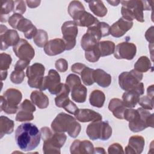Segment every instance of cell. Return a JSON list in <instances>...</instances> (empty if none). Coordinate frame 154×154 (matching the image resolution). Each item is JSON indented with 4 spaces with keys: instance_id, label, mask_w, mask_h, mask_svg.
<instances>
[{
    "instance_id": "6da1fadb",
    "label": "cell",
    "mask_w": 154,
    "mask_h": 154,
    "mask_svg": "<svg viewBox=\"0 0 154 154\" xmlns=\"http://www.w3.org/2000/svg\"><path fill=\"white\" fill-rule=\"evenodd\" d=\"M40 131L31 123H22L15 131L16 144L20 149L24 152L36 148L40 142Z\"/></svg>"
},
{
    "instance_id": "7a4b0ae2",
    "label": "cell",
    "mask_w": 154,
    "mask_h": 154,
    "mask_svg": "<svg viewBox=\"0 0 154 154\" xmlns=\"http://www.w3.org/2000/svg\"><path fill=\"white\" fill-rule=\"evenodd\" d=\"M154 114L143 108L137 109L126 108L123 119L129 122V128L133 132H138L148 127L153 128Z\"/></svg>"
},
{
    "instance_id": "3957f363",
    "label": "cell",
    "mask_w": 154,
    "mask_h": 154,
    "mask_svg": "<svg viewBox=\"0 0 154 154\" xmlns=\"http://www.w3.org/2000/svg\"><path fill=\"white\" fill-rule=\"evenodd\" d=\"M51 126L53 132H67L72 138L77 137L81 129V125L73 117L63 112L59 113L55 117Z\"/></svg>"
},
{
    "instance_id": "277c9868",
    "label": "cell",
    "mask_w": 154,
    "mask_h": 154,
    "mask_svg": "<svg viewBox=\"0 0 154 154\" xmlns=\"http://www.w3.org/2000/svg\"><path fill=\"white\" fill-rule=\"evenodd\" d=\"M41 137L43 141V152L45 154L60 153V149L64 144L67 136L64 132H52L48 127L40 129Z\"/></svg>"
},
{
    "instance_id": "5b68a950",
    "label": "cell",
    "mask_w": 154,
    "mask_h": 154,
    "mask_svg": "<svg viewBox=\"0 0 154 154\" xmlns=\"http://www.w3.org/2000/svg\"><path fill=\"white\" fill-rule=\"evenodd\" d=\"M22 99L20 90L16 88H8L0 96L1 111L8 114H15L19 108V104Z\"/></svg>"
},
{
    "instance_id": "8992f818",
    "label": "cell",
    "mask_w": 154,
    "mask_h": 154,
    "mask_svg": "<svg viewBox=\"0 0 154 154\" xmlns=\"http://www.w3.org/2000/svg\"><path fill=\"white\" fill-rule=\"evenodd\" d=\"M122 6L121 13L122 17L129 21L136 19L138 22H144L143 1H121Z\"/></svg>"
},
{
    "instance_id": "52a82bcc",
    "label": "cell",
    "mask_w": 154,
    "mask_h": 154,
    "mask_svg": "<svg viewBox=\"0 0 154 154\" xmlns=\"http://www.w3.org/2000/svg\"><path fill=\"white\" fill-rule=\"evenodd\" d=\"M112 132V128L107 121L92 122L87 126L86 129L88 137L92 140H108L111 137Z\"/></svg>"
},
{
    "instance_id": "ba28073f",
    "label": "cell",
    "mask_w": 154,
    "mask_h": 154,
    "mask_svg": "<svg viewBox=\"0 0 154 154\" xmlns=\"http://www.w3.org/2000/svg\"><path fill=\"white\" fill-rule=\"evenodd\" d=\"M8 22L13 28L23 32L25 38L31 39L37 32V28L31 20L25 18L22 14L13 13L10 16Z\"/></svg>"
},
{
    "instance_id": "9c48e42d",
    "label": "cell",
    "mask_w": 154,
    "mask_h": 154,
    "mask_svg": "<svg viewBox=\"0 0 154 154\" xmlns=\"http://www.w3.org/2000/svg\"><path fill=\"white\" fill-rule=\"evenodd\" d=\"M45 71V66L38 63H34L27 67L26 75L28 78V84L30 87L40 89L44 78Z\"/></svg>"
},
{
    "instance_id": "30bf717a",
    "label": "cell",
    "mask_w": 154,
    "mask_h": 154,
    "mask_svg": "<svg viewBox=\"0 0 154 154\" xmlns=\"http://www.w3.org/2000/svg\"><path fill=\"white\" fill-rule=\"evenodd\" d=\"M70 91V90L69 86L66 84L62 83L60 92L56 94L57 96L55 98V103L57 106L63 108L69 113L75 115L79 108L75 103L69 99V94Z\"/></svg>"
},
{
    "instance_id": "8fae6325",
    "label": "cell",
    "mask_w": 154,
    "mask_h": 154,
    "mask_svg": "<svg viewBox=\"0 0 154 154\" xmlns=\"http://www.w3.org/2000/svg\"><path fill=\"white\" fill-rule=\"evenodd\" d=\"M143 77L142 73L135 69L130 72H123L119 76V84L120 88L125 91L135 88Z\"/></svg>"
},
{
    "instance_id": "7c38bea8",
    "label": "cell",
    "mask_w": 154,
    "mask_h": 154,
    "mask_svg": "<svg viewBox=\"0 0 154 154\" xmlns=\"http://www.w3.org/2000/svg\"><path fill=\"white\" fill-rule=\"evenodd\" d=\"M63 40L66 45V50L70 51L76 45V38L78 33V28L74 21L68 20L61 26Z\"/></svg>"
},
{
    "instance_id": "4fadbf2b",
    "label": "cell",
    "mask_w": 154,
    "mask_h": 154,
    "mask_svg": "<svg viewBox=\"0 0 154 154\" xmlns=\"http://www.w3.org/2000/svg\"><path fill=\"white\" fill-rule=\"evenodd\" d=\"M62 83L59 73L54 69H50L48 75L44 76L40 90L43 91L46 89L52 94H57L61 88Z\"/></svg>"
},
{
    "instance_id": "5bb4252c",
    "label": "cell",
    "mask_w": 154,
    "mask_h": 154,
    "mask_svg": "<svg viewBox=\"0 0 154 154\" xmlns=\"http://www.w3.org/2000/svg\"><path fill=\"white\" fill-rule=\"evenodd\" d=\"M1 50H6L9 46H15L20 40L18 32L15 29H9L1 24L0 26Z\"/></svg>"
},
{
    "instance_id": "9a60e30c",
    "label": "cell",
    "mask_w": 154,
    "mask_h": 154,
    "mask_svg": "<svg viewBox=\"0 0 154 154\" xmlns=\"http://www.w3.org/2000/svg\"><path fill=\"white\" fill-rule=\"evenodd\" d=\"M137 53V47L133 43L122 42L115 47L114 56L116 59L132 60Z\"/></svg>"
},
{
    "instance_id": "2e32d148",
    "label": "cell",
    "mask_w": 154,
    "mask_h": 154,
    "mask_svg": "<svg viewBox=\"0 0 154 154\" xmlns=\"http://www.w3.org/2000/svg\"><path fill=\"white\" fill-rule=\"evenodd\" d=\"M144 93V84L141 82L135 88L125 91L122 95V100L125 106L128 108H134L138 103L140 96Z\"/></svg>"
},
{
    "instance_id": "e0dca14e",
    "label": "cell",
    "mask_w": 154,
    "mask_h": 154,
    "mask_svg": "<svg viewBox=\"0 0 154 154\" xmlns=\"http://www.w3.org/2000/svg\"><path fill=\"white\" fill-rule=\"evenodd\" d=\"M15 55L20 59L30 61L35 55V51L32 46L23 38H20L19 42L13 47Z\"/></svg>"
},
{
    "instance_id": "ac0fdd59",
    "label": "cell",
    "mask_w": 154,
    "mask_h": 154,
    "mask_svg": "<svg viewBox=\"0 0 154 154\" xmlns=\"http://www.w3.org/2000/svg\"><path fill=\"white\" fill-rule=\"evenodd\" d=\"M36 110L34 104L28 99H25L19 106L16 120L17 122H28L34 119L33 112Z\"/></svg>"
},
{
    "instance_id": "d6986e66",
    "label": "cell",
    "mask_w": 154,
    "mask_h": 154,
    "mask_svg": "<svg viewBox=\"0 0 154 154\" xmlns=\"http://www.w3.org/2000/svg\"><path fill=\"white\" fill-rule=\"evenodd\" d=\"M133 26V22L125 19L122 17L110 26V34L116 38L122 37Z\"/></svg>"
},
{
    "instance_id": "ffe728a7",
    "label": "cell",
    "mask_w": 154,
    "mask_h": 154,
    "mask_svg": "<svg viewBox=\"0 0 154 154\" xmlns=\"http://www.w3.org/2000/svg\"><path fill=\"white\" fill-rule=\"evenodd\" d=\"M66 50L64 40L60 38H56L49 40L44 47V51L47 55L55 56L63 53Z\"/></svg>"
},
{
    "instance_id": "44dd1931",
    "label": "cell",
    "mask_w": 154,
    "mask_h": 154,
    "mask_svg": "<svg viewBox=\"0 0 154 154\" xmlns=\"http://www.w3.org/2000/svg\"><path fill=\"white\" fill-rule=\"evenodd\" d=\"M73 21L77 26L82 27H90L99 21L90 13L86 11L85 10L78 12L73 17Z\"/></svg>"
},
{
    "instance_id": "7402d4cb",
    "label": "cell",
    "mask_w": 154,
    "mask_h": 154,
    "mask_svg": "<svg viewBox=\"0 0 154 154\" xmlns=\"http://www.w3.org/2000/svg\"><path fill=\"white\" fill-rule=\"evenodd\" d=\"M94 149L93 144L88 140H75L70 147V152L72 154H91L94 153Z\"/></svg>"
},
{
    "instance_id": "603a6c76",
    "label": "cell",
    "mask_w": 154,
    "mask_h": 154,
    "mask_svg": "<svg viewBox=\"0 0 154 154\" xmlns=\"http://www.w3.org/2000/svg\"><path fill=\"white\" fill-rule=\"evenodd\" d=\"M144 144V138L142 136H132L129 139L128 145L125 147V153L127 154H140L143 152Z\"/></svg>"
},
{
    "instance_id": "cb8c5ba5",
    "label": "cell",
    "mask_w": 154,
    "mask_h": 154,
    "mask_svg": "<svg viewBox=\"0 0 154 154\" xmlns=\"http://www.w3.org/2000/svg\"><path fill=\"white\" fill-rule=\"evenodd\" d=\"M76 119L80 122H88L102 120L100 114L90 109H79L75 114Z\"/></svg>"
},
{
    "instance_id": "d4e9b609",
    "label": "cell",
    "mask_w": 154,
    "mask_h": 154,
    "mask_svg": "<svg viewBox=\"0 0 154 154\" xmlns=\"http://www.w3.org/2000/svg\"><path fill=\"white\" fill-rule=\"evenodd\" d=\"M87 32L95 35L100 41L102 37L110 34V26L104 22H99L97 23L88 27Z\"/></svg>"
},
{
    "instance_id": "484cf974",
    "label": "cell",
    "mask_w": 154,
    "mask_h": 154,
    "mask_svg": "<svg viewBox=\"0 0 154 154\" xmlns=\"http://www.w3.org/2000/svg\"><path fill=\"white\" fill-rule=\"evenodd\" d=\"M108 109L112 112L115 117L119 119H123V115L126 107L125 106L123 100L119 98H112L109 102Z\"/></svg>"
},
{
    "instance_id": "4316f807",
    "label": "cell",
    "mask_w": 154,
    "mask_h": 154,
    "mask_svg": "<svg viewBox=\"0 0 154 154\" xmlns=\"http://www.w3.org/2000/svg\"><path fill=\"white\" fill-rule=\"evenodd\" d=\"M94 82L99 86L106 88L110 85L111 83V76L105 71L100 69L94 70L93 73Z\"/></svg>"
},
{
    "instance_id": "83f0119b",
    "label": "cell",
    "mask_w": 154,
    "mask_h": 154,
    "mask_svg": "<svg viewBox=\"0 0 154 154\" xmlns=\"http://www.w3.org/2000/svg\"><path fill=\"white\" fill-rule=\"evenodd\" d=\"M31 102L40 109L46 108L49 103L48 96L41 90H34L30 95Z\"/></svg>"
},
{
    "instance_id": "f1b7e54d",
    "label": "cell",
    "mask_w": 154,
    "mask_h": 154,
    "mask_svg": "<svg viewBox=\"0 0 154 154\" xmlns=\"http://www.w3.org/2000/svg\"><path fill=\"white\" fill-rule=\"evenodd\" d=\"M71 97L73 101L78 103H84L87 99V89L84 85L80 84L71 89Z\"/></svg>"
},
{
    "instance_id": "f546056e",
    "label": "cell",
    "mask_w": 154,
    "mask_h": 154,
    "mask_svg": "<svg viewBox=\"0 0 154 154\" xmlns=\"http://www.w3.org/2000/svg\"><path fill=\"white\" fill-rule=\"evenodd\" d=\"M100 42L97 37L93 34L86 32L82 37L81 40V45L83 50L85 51H89L94 49L97 44Z\"/></svg>"
},
{
    "instance_id": "4dcf8cb0",
    "label": "cell",
    "mask_w": 154,
    "mask_h": 154,
    "mask_svg": "<svg viewBox=\"0 0 154 154\" xmlns=\"http://www.w3.org/2000/svg\"><path fill=\"white\" fill-rule=\"evenodd\" d=\"M85 2L88 3L90 10L96 16L102 17L107 14L108 10L102 1H85Z\"/></svg>"
},
{
    "instance_id": "1f68e13d",
    "label": "cell",
    "mask_w": 154,
    "mask_h": 154,
    "mask_svg": "<svg viewBox=\"0 0 154 154\" xmlns=\"http://www.w3.org/2000/svg\"><path fill=\"white\" fill-rule=\"evenodd\" d=\"M105 100V95L103 91L99 90H93L90 94L89 102L91 106L97 108H102Z\"/></svg>"
},
{
    "instance_id": "d6a6232c",
    "label": "cell",
    "mask_w": 154,
    "mask_h": 154,
    "mask_svg": "<svg viewBox=\"0 0 154 154\" xmlns=\"http://www.w3.org/2000/svg\"><path fill=\"white\" fill-rule=\"evenodd\" d=\"M14 122L6 116H1L0 117V135L1 138L5 134H10L14 131Z\"/></svg>"
},
{
    "instance_id": "836d02e7",
    "label": "cell",
    "mask_w": 154,
    "mask_h": 154,
    "mask_svg": "<svg viewBox=\"0 0 154 154\" xmlns=\"http://www.w3.org/2000/svg\"><path fill=\"white\" fill-rule=\"evenodd\" d=\"M97 47L100 57H105L114 54L116 46L114 42L109 40H105L99 42Z\"/></svg>"
},
{
    "instance_id": "e575fe53",
    "label": "cell",
    "mask_w": 154,
    "mask_h": 154,
    "mask_svg": "<svg viewBox=\"0 0 154 154\" xmlns=\"http://www.w3.org/2000/svg\"><path fill=\"white\" fill-rule=\"evenodd\" d=\"M14 1H1V9L0 12V20L1 22H6L10 16L9 14L13 12Z\"/></svg>"
},
{
    "instance_id": "d590c367",
    "label": "cell",
    "mask_w": 154,
    "mask_h": 154,
    "mask_svg": "<svg viewBox=\"0 0 154 154\" xmlns=\"http://www.w3.org/2000/svg\"><path fill=\"white\" fill-rule=\"evenodd\" d=\"M150 68H152L151 61L146 56L140 57L134 64V69L141 73L146 72Z\"/></svg>"
},
{
    "instance_id": "8d00e7d4",
    "label": "cell",
    "mask_w": 154,
    "mask_h": 154,
    "mask_svg": "<svg viewBox=\"0 0 154 154\" xmlns=\"http://www.w3.org/2000/svg\"><path fill=\"white\" fill-rule=\"evenodd\" d=\"M34 43L40 48H44L48 42V35L46 31L43 29H38L33 37Z\"/></svg>"
},
{
    "instance_id": "74e56055",
    "label": "cell",
    "mask_w": 154,
    "mask_h": 154,
    "mask_svg": "<svg viewBox=\"0 0 154 154\" xmlns=\"http://www.w3.org/2000/svg\"><path fill=\"white\" fill-rule=\"evenodd\" d=\"M94 69H91L87 66L82 70L80 73L82 82L87 86L91 85L94 84V79L93 77V73Z\"/></svg>"
},
{
    "instance_id": "f35d334b",
    "label": "cell",
    "mask_w": 154,
    "mask_h": 154,
    "mask_svg": "<svg viewBox=\"0 0 154 154\" xmlns=\"http://www.w3.org/2000/svg\"><path fill=\"white\" fill-rule=\"evenodd\" d=\"M83 4L79 1H72L68 6V13L71 17H73L78 12L84 10Z\"/></svg>"
},
{
    "instance_id": "ab89813d",
    "label": "cell",
    "mask_w": 154,
    "mask_h": 154,
    "mask_svg": "<svg viewBox=\"0 0 154 154\" xmlns=\"http://www.w3.org/2000/svg\"><path fill=\"white\" fill-rule=\"evenodd\" d=\"M12 58L10 55L6 53H1L0 55V69L1 71H7L11 65Z\"/></svg>"
},
{
    "instance_id": "60d3db41",
    "label": "cell",
    "mask_w": 154,
    "mask_h": 154,
    "mask_svg": "<svg viewBox=\"0 0 154 154\" xmlns=\"http://www.w3.org/2000/svg\"><path fill=\"white\" fill-rule=\"evenodd\" d=\"M85 59L89 62L95 63V62L97 61L100 57V55L98 51L97 45L94 49H93L89 51H85Z\"/></svg>"
},
{
    "instance_id": "b9f144b4",
    "label": "cell",
    "mask_w": 154,
    "mask_h": 154,
    "mask_svg": "<svg viewBox=\"0 0 154 154\" xmlns=\"http://www.w3.org/2000/svg\"><path fill=\"white\" fill-rule=\"evenodd\" d=\"M25 76V74L23 70L14 69L10 75V80L15 84H21L24 80Z\"/></svg>"
},
{
    "instance_id": "7bdbcfd3",
    "label": "cell",
    "mask_w": 154,
    "mask_h": 154,
    "mask_svg": "<svg viewBox=\"0 0 154 154\" xmlns=\"http://www.w3.org/2000/svg\"><path fill=\"white\" fill-rule=\"evenodd\" d=\"M138 103L141 106V108L145 109H147V110L153 109V98H151L148 96H143L142 97H140Z\"/></svg>"
},
{
    "instance_id": "ee69618b",
    "label": "cell",
    "mask_w": 154,
    "mask_h": 154,
    "mask_svg": "<svg viewBox=\"0 0 154 154\" xmlns=\"http://www.w3.org/2000/svg\"><path fill=\"white\" fill-rule=\"evenodd\" d=\"M66 84L69 86L70 90H71L73 87L81 84V81L78 75L72 73L69 74L67 76L66 79Z\"/></svg>"
},
{
    "instance_id": "f6af8a7d",
    "label": "cell",
    "mask_w": 154,
    "mask_h": 154,
    "mask_svg": "<svg viewBox=\"0 0 154 154\" xmlns=\"http://www.w3.org/2000/svg\"><path fill=\"white\" fill-rule=\"evenodd\" d=\"M26 11V5L25 1H14V13H17L23 14Z\"/></svg>"
},
{
    "instance_id": "bcb514c9",
    "label": "cell",
    "mask_w": 154,
    "mask_h": 154,
    "mask_svg": "<svg viewBox=\"0 0 154 154\" xmlns=\"http://www.w3.org/2000/svg\"><path fill=\"white\" fill-rule=\"evenodd\" d=\"M55 66L56 69L60 72H65L68 69V63L64 58H60L55 61Z\"/></svg>"
},
{
    "instance_id": "7dc6e473",
    "label": "cell",
    "mask_w": 154,
    "mask_h": 154,
    "mask_svg": "<svg viewBox=\"0 0 154 154\" xmlns=\"http://www.w3.org/2000/svg\"><path fill=\"white\" fill-rule=\"evenodd\" d=\"M108 153L109 154H115V153H124L122 146L117 143H113L111 144L108 149Z\"/></svg>"
},
{
    "instance_id": "c3c4849f",
    "label": "cell",
    "mask_w": 154,
    "mask_h": 154,
    "mask_svg": "<svg viewBox=\"0 0 154 154\" xmlns=\"http://www.w3.org/2000/svg\"><path fill=\"white\" fill-rule=\"evenodd\" d=\"M30 61L23 60H19L14 65V70H23L25 68L28 67L29 65Z\"/></svg>"
},
{
    "instance_id": "681fc988",
    "label": "cell",
    "mask_w": 154,
    "mask_h": 154,
    "mask_svg": "<svg viewBox=\"0 0 154 154\" xmlns=\"http://www.w3.org/2000/svg\"><path fill=\"white\" fill-rule=\"evenodd\" d=\"M86 66L84 64L80 63H76L73 64L71 67V70L76 73L80 74L82 70Z\"/></svg>"
},
{
    "instance_id": "f907efd6",
    "label": "cell",
    "mask_w": 154,
    "mask_h": 154,
    "mask_svg": "<svg viewBox=\"0 0 154 154\" xmlns=\"http://www.w3.org/2000/svg\"><path fill=\"white\" fill-rule=\"evenodd\" d=\"M145 37L146 40L151 44L153 43V26H152L146 32Z\"/></svg>"
},
{
    "instance_id": "816d5d0a",
    "label": "cell",
    "mask_w": 154,
    "mask_h": 154,
    "mask_svg": "<svg viewBox=\"0 0 154 154\" xmlns=\"http://www.w3.org/2000/svg\"><path fill=\"white\" fill-rule=\"evenodd\" d=\"M40 2V1H26V3L28 7L31 8H34L38 7Z\"/></svg>"
},
{
    "instance_id": "f5cc1de1",
    "label": "cell",
    "mask_w": 154,
    "mask_h": 154,
    "mask_svg": "<svg viewBox=\"0 0 154 154\" xmlns=\"http://www.w3.org/2000/svg\"><path fill=\"white\" fill-rule=\"evenodd\" d=\"M147 96L151 98L153 97V85H151L147 87Z\"/></svg>"
},
{
    "instance_id": "db71d44e",
    "label": "cell",
    "mask_w": 154,
    "mask_h": 154,
    "mask_svg": "<svg viewBox=\"0 0 154 154\" xmlns=\"http://www.w3.org/2000/svg\"><path fill=\"white\" fill-rule=\"evenodd\" d=\"M94 153H106L103 147H96L94 149Z\"/></svg>"
},
{
    "instance_id": "11a10c76",
    "label": "cell",
    "mask_w": 154,
    "mask_h": 154,
    "mask_svg": "<svg viewBox=\"0 0 154 154\" xmlns=\"http://www.w3.org/2000/svg\"><path fill=\"white\" fill-rule=\"evenodd\" d=\"M7 76V71H1V81L5 80Z\"/></svg>"
},
{
    "instance_id": "9f6ffc18",
    "label": "cell",
    "mask_w": 154,
    "mask_h": 154,
    "mask_svg": "<svg viewBox=\"0 0 154 154\" xmlns=\"http://www.w3.org/2000/svg\"><path fill=\"white\" fill-rule=\"evenodd\" d=\"M107 2L112 6H117L120 2V1H108Z\"/></svg>"
}]
</instances>
